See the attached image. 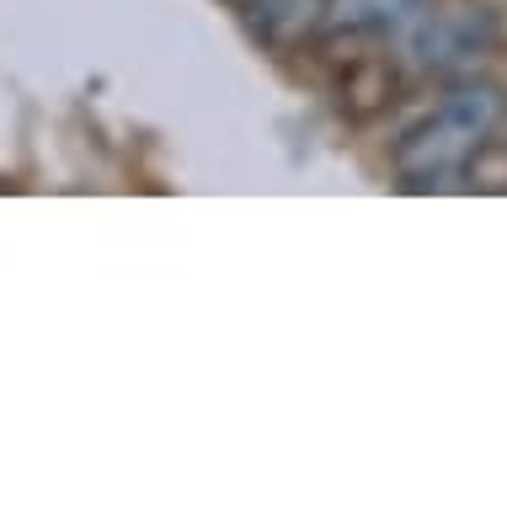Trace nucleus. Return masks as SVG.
I'll return each mask as SVG.
<instances>
[{
  "instance_id": "5",
  "label": "nucleus",
  "mask_w": 507,
  "mask_h": 512,
  "mask_svg": "<svg viewBox=\"0 0 507 512\" xmlns=\"http://www.w3.org/2000/svg\"><path fill=\"white\" fill-rule=\"evenodd\" d=\"M225 6H235V11H246V6H251V0H225Z\"/></svg>"
},
{
  "instance_id": "1",
  "label": "nucleus",
  "mask_w": 507,
  "mask_h": 512,
  "mask_svg": "<svg viewBox=\"0 0 507 512\" xmlns=\"http://www.w3.org/2000/svg\"><path fill=\"white\" fill-rule=\"evenodd\" d=\"M502 112H507V96H502V86H491V80H465V86H454L433 112H422V118L395 139L390 166L401 176V187L427 192V187H443L465 166H475V155L491 144V134H497Z\"/></svg>"
},
{
  "instance_id": "4",
  "label": "nucleus",
  "mask_w": 507,
  "mask_h": 512,
  "mask_svg": "<svg viewBox=\"0 0 507 512\" xmlns=\"http://www.w3.org/2000/svg\"><path fill=\"white\" fill-rule=\"evenodd\" d=\"M326 6L331 0H251L241 16L251 22V32H257L262 43H294V38H305V32L321 27Z\"/></svg>"
},
{
  "instance_id": "2",
  "label": "nucleus",
  "mask_w": 507,
  "mask_h": 512,
  "mask_svg": "<svg viewBox=\"0 0 507 512\" xmlns=\"http://www.w3.org/2000/svg\"><path fill=\"white\" fill-rule=\"evenodd\" d=\"M406 32H411L406 54L417 70L465 75L502 43V16L491 6H443V11H422Z\"/></svg>"
},
{
  "instance_id": "3",
  "label": "nucleus",
  "mask_w": 507,
  "mask_h": 512,
  "mask_svg": "<svg viewBox=\"0 0 507 512\" xmlns=\"http://www.w3.org/2000/svg\"><path fill=\"white\" fill-rule=\"evenodd\" d=\"M433 6V0H331L321 16V32L331 43L347 38H390V32H406L417 16Z\"/></svg>"
}]
</instances>
